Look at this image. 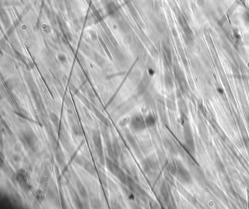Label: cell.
<instances>
[{
    "label": "cell",
    "instance_id": "obj_4",
    "mask_svg": "<svg viewBox=\"0 0 249 209\" xmlns=\"http://www.w3.org/2000/svg\"><path fill=\"white\" fill-rule=\"evenodd\" d=\"M105 162H106L107 168L109 170L110 172L112 174H113L114 176H116V177H118L123 172L120 168V167H119V165H118V163L114 159L106 157Z\"/></svg>",
    "mask_w": 249,
    "mask_h": 209
},
{
    "label": "cell",
    "instance_id": "obj_17",
    "mask_svg": "<svg viewBox=\"0 0 249 209\" xmlns=\"http://www.w3.org/2000/svg\"><path fill=\"white\" fill-rule=\"evenodd\" d=\"M35 197H36V199L38 201H43L45 198V195L43 191H41L40 189L37 190L36 192H35Z\"/></svg>",
    "mask_w": 249,
    "mask_h": 209
},
{
    "label": "cell",
    "instance_id": "obj_12",
    "mask_svg": "<svg viewBox=\"0 0 249 209\" xmlns=\"http://www.w3.org/2000/svg\"><path fill=\"white\" fill-rule=\"evenodd\" d=\"M145 121H146V126H147L148 127H151L155 125L157 119H156V117L154 115L149 114L148 116H146V119H145Z\"/></svg>",
    "mask_w": 249,
    "mask_h": 209
},
{
    "label": "cell",
    "instance_id": "obj_5",
    "mask_svg": "<svg viewBox=\"0 0 249 209\" xmlns=\"http://www.w3.org/2000/svg\"><path fill=\"white\" fill-rule=\"evenodd\" d=\"M16 180L18 183L25 189H30L29 188V183H28L27 174L23 170H20L17 172Z\"/></svg>",
    "mask_w": 249,
    "mask_h": 209
},
{
    "label": "cell",
    "instance_id": "obj_21",
    "mask_svg": "<svg viewBox=\"0 0 249 209\" xmlns=\"http://www.w3.org/2000/svg\"><path fill=\"white\" fill-rule=\"evenodd\" d=\"M15 150L16 151H20L21 150V146L20 145H19V144H16V145L15 146Z\"/></svg>",
    "mask_w": 249,
    "mask_h": 209
},
{
    "label": "cell",
    "instance_id": "obj_18",
    "mask_svg": "<svg viewBox=\"0 0 249 209\" xmlns=\"http://www.w3.org/2000/svg\"><path fill=\"white\" fill-rule=\"evenodd\" d=\"M49 180H50V176L46 174V175L42 176L41 179H40V185H42L43 186H46L49 182Z\"/></svg>",
    "mask_w": 249,
    "mask_h": 209
},
{
    "label": "cell",
    "instance_id": "obj_6",
    "mask_svg": "<svg viewBox=\"0 0 249 209\" xmlns=\"http://www.w3.org/2000/svg\"><path fill=\"white\" fill-rule=\"evenodd\" d=\"M75 184L76 186H77V189H78L80 197L82 199H83L84 200H86L88 199V192H87V190L85 188V186H83V184L81 183L80 180L76 181Z\"/></svg>",
    "mask_w": 249,
    "mask_h": 209
},
{
    "label": "cell",
    "instance_id": "obj_7",
    "mask_svg": "<svg viewBox=\"0 0 249 209\" xmlns=\"http://www.w3.org/2000/svg\"><path fill=\"white\" fill-rule=\"evenodd\" d=\"M23 138H24L26 143L32 148L35 145V138H36V137L33 134V132H25L23 134Z\"/></svg>",
    "mask_w": 249,
    "mask_h": 209
},
{
    "label": "cell",
    "instance_id": "obj_16",
    "mask_svg": "<svg viewBox=\"0 0 249 209\" xmlns=\"http://www.w3.org/2000/svg\"><path fill=\"white\" fill-rule=\"evenodd\" d=\"M131 119H132V118H130V117L123 118V119H121L120 121H119V125L120 126V127H126V126H127L128 124H130Z\"/></svg>",
    "mask_w": 249,
    "mask_h": 209
},
{
    "label": "cell",
    "instance_id": "obj_2",
    "mask_svg": "<svg viewBox=\"0 0 249 209\" xmlns=\"http://www.w3.org/2000/svg\"><path fill=\"white\" fill-rule=\"evenodd\" d=\"M172 170H174L173 173L178 176V179H179V180L181 182L188 183L191 181L190 174L181 165L177 164L176 165H174V166H172Z\"/></svg>",
    "mask_w": 249,
    "mask_h": 209
},
{
    "label": "cell",
    "instance_id": "obj_9",
    "mask_svg": "<svg viewBox=\"0 0 249 209\" xmlns=\"http://www.w3.org/2000/svg\"><path fill=\"white\" fill-rule=\"evenodd\" d=\"M56 161L58 162V163L61 166H63V165H64V162H65V156H64V153H63V151H61L60 148H58L57 151H56Z\"/></svg>",
    "mask_w": 249,
    "mask_h": 209
},
{
    "label": "cell",
    "instance_id": "obj_15",
    "mask_svg": "<svg viewBox=\"0 0 249 209\" xmlns=\"http://www.w3.org/2000/svg\"><path fill=\"white\" fill-rule=\"evenodd\" d=\"M72 130L73 134H74V135L78 136V137L81 136L83 135L82 130L80 128L79 126L77 125V124H73V125L72 126Z\"/></svg>",
    "mask_w": 249,
    "mask_h": 209
},
{
    "label": "cell",
    "instance_id": "obj_11",
    "mask_svg": "<svg viewBox=\"0 0 249 209\" xmlns=\"http://www.w3.org/2000/svg\"><path fill=\"white\" fill-rule=\"evenodd\" d=\"M94 112H95L96 116L99 118V119L101 121H102V123H103V124H105L106 127H110V125L109 120H108V119H107V118L105 117V116H104V115L102 114V113H100V112H99L98 110H97V109H95V110H94Z\"/></svg>",
    "mask_w": 249,
    "mask_h": 209
},
{
    "label": "cell",
    "instance_id": "obj_8",
    "mask_svg": "<svg viewBox=\"0 0 249 209\" xmlns=\"http://www.w3.org/2000/svg\"><path fill=\"white\" fill-rule=\"evenodd\" d=\"M125 135H126V138L127 140L128 143H129V145L134 148V150L137 151V143L136 142L135 137H133V135L130 132H126Z\"/></svg>",
    "mask_w": 249,
    "mask_h": 209
},
{
    "label": "cell",
    "instance_id": "obj_13",
    "mask_svg": "<svg viewBox=\"0 0 249 209\" xmlns=\"http://www.w3.org/2000/svg\"><path fill=\"white\" fill-rule=\"evenodd\" d=\"M112 146H113V150H114V152H115L116 157H118L120 155L121 151L120 145H119L118 141H116V140H115V139L112 141Z\"/></svg>",
    "mask_w": 249,
    "mask_h": 209
},
{
    "label": "cell",
    "instance_id": "obj_1",
    "mask_svg": "<svg viewBox=\"0 0 249 209\" xmlns=\"http://www.w3.org/2000/svg\"><path fill=\"white\" fill-rule=\"evenodd\" d=\"M92 140L95 146V150L99 158V162L101 165H104L105 162V157L103 154V147H102V139H101L100 133L97 131H94L92 134Z\"/></svg>",
    "mask_w": 249,
    "mask_h": 209
},
{
    "label": "cell",
    "instance_id": "obj_19",
    "mask_svg": "<svg viewBox=\"0 0 249 209\" xmlns=\"http://www.w3.org/2000/svg\"><path fill=\"white\" fill-rule=\"evenodd\" d=\"M50 119H51V121H53V124L55 125V127H58L59 124V119L58 116H56L55 113H51L50 114Z\"/></svg>",
    "mask_w": 249,
    "mask_h": 209
},
{
    "label": "cell",
    "instance_id": "obj_14",
    "mask_svg": "<svg viewBox=\"0 0 249 209\" xmlns=\"http://www.w3.org/2000/svg\"><path fill=\"white\" fill-rule=\"evenodd\" d=\"M84 169L87 171L88 172H89L91 175H94V172H95V169H94V167L93 166L92 164L89 162V161L87 160L86 162L85 163L83 166Z\"/></svg>",
    "mask_w": 249,
    "mask_h": 209
},
{
    "label": "cell",
    "instance_id": "obj_3",
    "mask_svg": "<svg viewBox=\"0 0 249 209\" xmlns=\"http://www.w3.org/2000/svg\"><path fill=\"white\" fill-rule=\"evenodd\" d=\"M130 126L135 132H140L146 128V124L145 119L140 114H136L132 118Z\"/></svg>",
    "mask_w": 249,
    "mask_h": 209
},
{
    "label": "cell",
    "instance_id": "obj_20",
    "mask_svg": "<svg viewBox=\"0 0 249 209\" xmlns=\"http://www.w3.org/2000/svg\"><path fill=\"white\" fill-rule=\"evenodd\" d=\"M12 159H13V160L15 161V162H20L21 160V157L18 155V154H14V155H12Z\"/></svg>",
    "mask_w": 249,
    "mask_h": 209
},
{
    "label": "cell",
    "instance_id": "obj_10",
    "mask_svg": "<svg viewBox=\"0 0 249 209\" xmlns=\"http://www.w3.org/2000/svg\"><path fill=\"white\" fill-rule=\"evenodd\" d=\"M71 194H72V200L74 203V204L76 205V206L78 208H82L83 207V203L81 202V198L79 197L78 195L76 193L75 191L72 190L71 191Z\"/></svg>",
    "mask_w": 249,
    "mask_h": 209
}]
</instances>
